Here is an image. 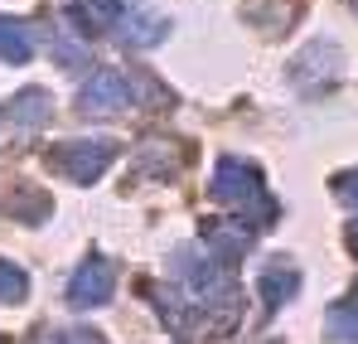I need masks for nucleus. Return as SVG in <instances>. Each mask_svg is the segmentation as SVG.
<instances>
[{
	"mask_svg": "<svg viewBox=\"0 0 358 344\" xmlns=\"http://www.w3.org/2000/svg\"><path fill=\"white\" fill-rule=\"evenodd\" d=\"M208 189H213V199H218L223 209L238 214V223H247V228H271V223H276V199L266 194L262 170L247 165V160H238V156H223V160H218Z\"/></svg>",
	"mask_w": 358,
	"mask_h": 344,
	"instance_id": "nucleus-1",
	"label": "nucleus"
},
{
	"mask_svg": "<svg viewBox=\"0 0 358 344\" xmlns=\"http://www.w3.org/2000/svg\"><path fill=\"white\" fill-rule=\"evenodd\" d=\"M175 272L184 277V287L194 291V305H199V310L213 315V305H223L228 320L242 315V291H238V277H233L228 262H218V257H208V252H199V247H179Z\"/></svg>",
	"mask_w": 358,
	"mask_h": 344,
	"instance_id": "nucleus-2",
	"label": "nucleus"
},
{
	"mask_svg": "<svg viewBox=\"0 0 358 344\" xmlns=\"http://www.w3.org/2000/svg\"><path fill=\"white\" fill-rule=\"evenodd\" d=\"M112 160H117V141H107V136H97V141H63L59 151H49V165L68 184H92Z\"/></svg>",
	"mask_w": 358,
	"mask_h": 344,
	"instance_id": "nucleus-3",
	"label": "nucleus"
},
{
	"mask_svg": "<svg viewBox=\"0 0 358 344\" xmlns=\"http://www.w3.org/2000/svg\"><path fill=\"white\" fill-rule=\"evenodd\" d=\"M102 34H112L121 49H155V44L170 34V20L155 15V10H145V5H121L117 20H112Z\"/></svg>",
	"mask_w": 358,
	"mask_h": 344,
	"instance_id": "nucleus-4",
	"label": "nucleus"
},
{
	"mask_svg": "<svg viewBox=\"0 0 358 344\" xmlns=\"http://www.w3.org/2000/svg\"><path fill=\"white\" fill-rule=\"evenodd\" d=\"M131 97H136V83L117 73V68H97L83 88H78V112L83 116H97V112H121V107H131Z\"/></svg>",
	"mask_w": 358,
	"mask_h": 344,
	"instance_id": "nucleus-5",
	"label": "nucleus"
},
{
	"mask_svg": "<svg viewBox=\"0 0 358 344\" xmlns=\"http://www.w3.org/2000/svg\"><path fill=\"white\" fill-rule=\"evenodd\" d=\"M112 291H117L112 262H107V257H87V262L73 272V282H68V305H73V310H92V305H107Z\"/></svg>",
	"mask_w": 358,
	"mask_h": 344,
	"instance_id": "nucleus-6",
	"label": "nucleus"
},
{
	"mask_svg": "<svg viewBox=\"0 0 358 344\" xmlns=\"http://www.w3.org/2000/svg\"><path fill=\"white\" fill-rule=\"evenodd\" d=\"M203 242H208V257H218V262H238L242 252L252 247V228L247 223H233V219H208L203 223Z\"/></svg>",
	"mask_w": 358,
	"mask_h": 344,
	"instance_id": "nucleus-7",
	"label": "nucleus"
},
{
	"mask_svg": "<svg viewBox=\"0 0 358 344\" xmlns=\"http://www.w3.org/2000/svg\"><path fill=\"white\" fill-rule=\"evenodd\" d=\"M257 291H262V305H266V310H281V305L300 291V272L286 262V257H276V262H266V267H262Z\"/></svg>",
	"mask_w": 358,
	"mask_h": 344,
	"instance_id": "nucleus-8",
	"label": "nucleus"
},
{
	"mask_svg": "<svg viewBox=\"0 0 358 344\" xmlns=\"http://www.w3.org/2000/svg\"><path fill=\"white\" fill-rule=\"evenodd\" d=\"M29 58H34V34H29V25L15 20V15H0V63L24 68Z\"/></svg>",
	"mask_w": 358,
	"mask_h": 344,
	"instance_id": "nucleus-9",
	"label": "nucleus"
},
{
	"mask_svg": "<svg viewBox=\"0 0 358 344\" xmlns=\"http://www.w3.org/2000/svg\"><path fill=\"white\" fill-rule=\"evenodd\" d=\"M49 116H54V97H49L44 88H24V92L10 102V121H15L20 131H39Z\"/></svg>",
	"mask_w": 358,
	"mask_h": 344,
	"instance_id": "nucleus-10",
	"label": "nucleus"
},
{
	"mask_svg": "<svg viewBox=\"0 0 358 344\" xmlns=\"http://www.w3.org/2000/svg\"><path fill=\"white\" fill-rule=\"evenodd\" d=\"M145 296H150V305L160 310V320H165V330H189V315H194V301L189 296H179L175 287H145Z\"/></svg>",
	"mask_w": 358,
	"mask_h": 344,
	"instance_id": "nucleus-11",
	"label": "nucleus"
},
{
	"mask_svg": "<svg viewBox=\"0 0 358 344\" xmlns=\"http://www.w3.org/2000/svg\"><path fill=\"white\" fill-rule=\"evenodd\" d=\"M324 325H329V340H339V344H354L358 340V287L349 291L344 301H334V305H329Z\"/></svg>",
	"mask_w": 358,
	"mask_h": 344,
	"instance_id": "nucleus-12",
	"label": "nucleus"
},
{
	"mask_svg": "<svg viewBox=\"0 0 358 344\" xmlns=\"http://www.w3.org/2000/svg\"><path fill=\"white\" fill-rule=\"evenodd\" d=\"M24 296H29V277L20 272V262L0 257V301L10 305V301H24Z\"/></svg>",
	"mask_w": 358,
	"mask_h": 344,
	"instance_id": "nucleus-13",
	"label": "nucleus"
},
{
	"mask_svg": "<svg viewBox=\"0 0 358 344\" xmlns=\"http://www.w3.org/2000/svg\"><path fill=\"white\" fill-rule=\"evenodd\" d=\"M334 194H339L344 204H354V209H358V170H344V174H334Z\"/></svg>",
	"mask_w": 358,
	"mask_h": 344,
	"instance_id": "nucleus-14",
	"label": "nucleus"
},
{
	"mask_svg": "<svg viewBox=\"0 0 358 344\" xmlns=\"http://www.w3.org/2000/svg\"><path fill=\"white\" fill-rule=\"evenodd\" d=\"M54 344H107L97 330H63V335H54Z\"/></svg>",
	"mask_w": 358,
	"mask_h": 344,
	"instance_id": "nucleus-15",
	"label": "nucleus"
},
{
	"mask_svg": "<svg viewBox=\"0 0 358 344\" xmlns=\"http://www.w3.org/2000/svg\"><path fill=\"white\" fill-rule=\"evenodd\" d=\"M349 252H354V257H358V219H354V223H349Z\"/></svg>",
	"mask_w": 358,
	"mask_h": 344,
	"instance_id": "nucleus-16",
	"label": "nucleus"
}]
</instances>
